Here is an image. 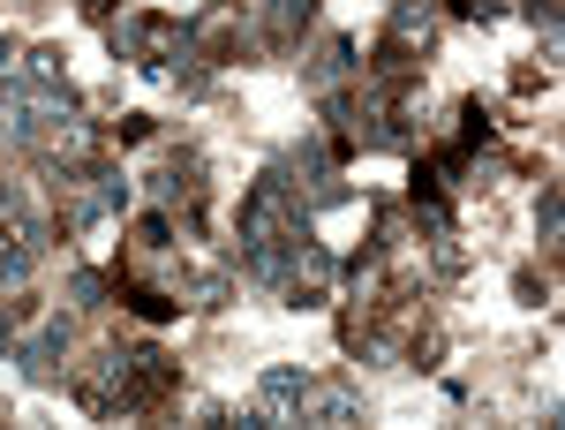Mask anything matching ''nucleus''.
Instances as JSON below:
<instances>
[]
</instances>
